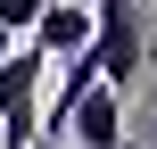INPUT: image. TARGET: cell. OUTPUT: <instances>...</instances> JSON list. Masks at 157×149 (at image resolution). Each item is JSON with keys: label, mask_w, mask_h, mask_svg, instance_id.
Listing matches in <instances>:
<instances>
[{"label": "cell", "mask_w": 157, "mask_h": 149, "mask_svg": "<svg viewBox=\"0 0 157 149\" xmlns=\"http://www.w3.org/2000/svg\"><path fill=\"white\" fill-rule=\"evenodd\" d=\"M83 58L99 66L108 91H132L141 58H149V25H141V0H91V41Z\"/></svg>", "instance_id": "6da1fadb"}, {"label": "cell", "mask_w": 157, "mask_h": 149, "mask_svg": "<svg viewBox=\"0 0 157 149\" xmlns=\"http://www.w3.org/2000/svg\"><path fill=\"white\" fill-rule=\"evenodd\" d=\"M41 50L33 41H17V58L0 66V149H25L41 141Z\"/></svg>", "instance_id": "7a4b0ae2"}, {"label": "cell", "mask_w": 157, "mask_h": 149, "mask_svg": "<svg viewBox=\"0 0 157 149\" xmlns=\"http://www.w3.org/2000/svg\"><path fill=\"white\" fill-rule=\"evenodd\" d=\"M58 141H75V149H132V141H124V91L91 83V91L75 100V116H66Z\"/></svg>", "instance_id": "3957f363"}, {"label": "cell", "mask_w": 157, "mask_h": 149, "mask_svg": "<svg viewBox=\"0 0 157 149\" xmlns=\"http://www.w3.org/2000/svg\"><path fill=\"white\" fill-rule=\"evenodd\" d=\"M41 58H75L83 41H91V0H41V17H33V33H25Z\"/></svg>", "instance_id": "277c9868"}, {"label": "cell", "mask_w": 157, "mask_h": 149, "mask_svg": "<svg viewBox=\"0 0 157 149\" xmlns=\"http://www.w3.org/2000/svg\"><path fill=\"white\" fill-rule=\"evenodd\" d=\"M33 17H41V0H0V25H8V33H17V41H25V33H33Z\"/></svg>", "instance_id": "5b68a950"}, {"label": "cell", "mask_w": 157, "mask_h": 149, "mask_svg": "<svg viewBox=\"0 0 157 149\" xmlns=\"http://www.w3.org/2000/svg\"><path fill=\"white\" fill-rule=\"evenodd\" d=\"M8 58H17V33H8V25H0V66H8Z\"/></svg>", "instance_id": "8992f818"}, {"label": "cell", "mask_w": 157, "mask_h": 149, "mask_svg": "<svg viewBox=\"0 0 157 149\" xmlns=\"http://www.w3.org/2000/svg\"><path fill=\"white\" fill-rule=\"evenodd\" d=\"M149 149H157V91H149Z\"/></svg>", "instance_id": "52a82bcc"}, {"label": "cell", "mask_w": 157, "mask_h": 149, "mask_svg": "<svg viewBox=\"0 0 157 149\" xmlns=\"http://www.w3.org/2000/svg\"><path fill=\"white\" fill-rule=\"evenodd\" d=\"M25 149H66V141H25Z\"/></svg>", "instance_id": "ba28073f"}, {"label": "cell", "mask_w": 157, "mask_h": 149, "mask_svg": "<svg viewBox=\"0 0 157 149\" xmlns=\"http://www.w3.org/2000/svg\"><path fill=\"white\" fill-rule=\"evenodd\" d=\"M141 8H157V0H141Z\"/></svg>", "instance_id": "9c48e42d"}]
</instances>
